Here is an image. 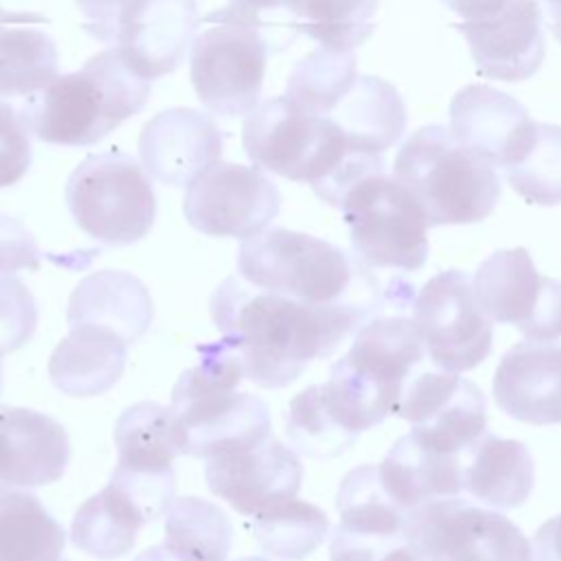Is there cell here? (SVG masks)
<instances>
[{
    "label": "cell",
    "instance_id": "obj_1",
    "mask_svg": "<svg viewBox=\"0 0 561 561\" xmlns=\"http://www.w3.org/2000/svg\"><path fill=\"white\" fill-rule=\"evenodd\" d=\"M210 316L243 379L261 388H285L311 359L329 357L351 331L379 311L359 300H296L228 276L210 296Z\"/></svg>",
    "mask_w": 561,
    "mask_h": 561
},
{
    "label": "cell",
    "instance_id": "obj_2",
    "mask_svg": "<svg viewBox=\"0 0 561 561\" xmlns=\"http://www.w3.org/2000/svg\"><path fill=\"white\" fill-rule=\"evenodd\" d=\"M237 270L256 289L318 305L359 300L381 313L392 307L408 309L414 298L403 278L397 276L381 285L377 270L364 267L337 245L287 228H265L243 239Z\"/></svg>",
    "mask_w": 561,
    "mask_h": 561
},
{
    "label": "cell",
    "instance_id": "obj_3",
    "mask_svg": "<svg viewBox=\"0 0 561 561\" xmlns=\"http://www.w3.org/2000/svg\"><path fill=\"white\" fill-rule=\"evenodd\" d=\"M241 138L254 167L307 182L335 208L362 178L386 167L383 156L355 153L331 118L296 107L285 94L256 103L243 121Z\"/></svg>",
    "mask_w": 561,
    "mask_h": 561
},
{
    "label": "cell",
    "instance_id": "obj_4",
    "mask_svg": "<svg viewBox=\"0 0 561 561\" xmlns=\"http://www.w3.org/2000/svg\"><path fill=\"white\" fill-rule=\"evenodd\" d=\"M149 94L151 81L138 77L116 48H107L28 94L20 118L28 134L48 145L88 147L142 112Z\"/></svg>",
    "mask_w": 561,
    "mask_h": 561
},
{
    "label": "cell",
    "instance_id": "obj_5",
    "mask_svg": "<svg viewBox=\"0 0 561 561\" xmlns=\"http://www.w3.org/2000/svg\"><path fill=\"white\" fill-rule=\"evenodd\" d=\"M423 357L414 320L373 316L355 329L351 348L331 366L329 379L318 383L320 399L337 425L359 436L392 414L403 383Z\"/></svg>",
    "mask_w": 561,
    "mask_h": 561
},
{
    "label": "cell",
    "instance_id": "obj_6",
    "mask_svg": "<svg viewBox=\"0 0 561 561\" xmlns=\"http://www.w3.org/2000/svg\"><path fill=\"white\" fill-rule=\"evenodd\" d=\"M199 364L184 370L171 390V414L178 425L182 454L213 458L256 445L272 434L267 403L239 392L243 370L221 342L197 348Z\"/></svg>",
    "mask_w": 561,
    "mask_h": 561
},
{
    "label": "cell",
    "instance_id": "obj_7",
    "mask_svg": "<svg viewBox=\"0 0 561 561\" xmlns=\"http://www.w3.org/2000/svg\"><path fill=\"white\" fill-rule=\"evenodd\" d=\"M392 175L412 193L430 226L482 221L502 193L495 167L458 145L443 125L419 127L401 145Z\"/></svg>",
    "mask_w": 561,
    "mask_h": 561
},
{
    "label": "cell",
    "instance_id": "obj_8",
    "mask_svg": "<svg viewBox=\"0 0 561 561\" xmlns=\"http://www.w3.org/2000/svg\"><path fill=\"white\" fill-rule=\"evenodd\" d=\"M83 28L110 44L142 79L173 72L199 24L195 0H75Z\"/></svg>",
    "mask_w": 561,
    "mask_h": 561
},
{
    "label": "cell",
    "instance_id": "obj_9",
    "mask_svg": "<svg viewBox=\"0 0 561 561\" xmlns=\"http://www.w3.org/2000/svg\"><path fill=\"white\" fill-rule=\"evenodd\" d=\"M66 204L88 237L112 248L147 237L158 208L147 171L118 149L92 153L70 173Z\"/></svg>",
    "mask_w": 561,
    "mask_h": 561
},
{
    "label": "cell",
    "instance_id": "obj_10",
    "mask_svg": "<svg viewBox=\"0 0 561 561\" xmlns=\"http://www.w3.org/2000/svg\"><path fill=\"white\" fill-rule=\"evenodd\" d=\"M351 230L355 261L370 270L423 267L427 243V219L412 193L383 171L362 178L340 204Z\"/></svg>",
    "mask_w": 561,
    "mask_h": 561
},
{
    "label": "cell",
    "instance_id": "obj_11",
    "mask_svg": "<svg viewBox=\"0 0 561 561\" xmlns=\"http://www.w3.org/2000/svg\"><path fill=\"white\" fill-rule=\"evenodd\" d=\"M191 46V83L206 110L217 116H241L256 107L267 39L261 26L232 13L228 7L206 18Z\"/></svg>",
    "mask_w": 561,
    "mask_h": 561
},
{
    "label": "cell",
    "instance_id": "obj_12",
    "mask_svg": "<svg viewBox=\"0 0 561 561\" xmlns=\"http://www.w3.org/2000/svg\"><path fill=\"white\" fill-rule=\"evenodd\" d=\"M403 535L430 561H528L530 541L502 511L440 497L408 513Z\"/></svg>",
    "mask_w": 561,
    "mask_h": 561
},
{
    "label": "cell",
    "instance_id": "obj_13",
    "mask_svg": "<svg viewBox=\"0 0 561 561\" xmlns=\"http://www.w3.org/2000/svg\"><path fill=\"white\" fill-rule=\"evenodd\" d=\"M412 320L427 357L443 370H471L493 348V322L476 300L471 276L460 270H445L423 285Z\"/></svg>",
    "mask_w": 561,
    "mask_h": 561
},
{
    "label": "cell",
    "instance_id": "obj_14",
    "mask_svg": "<svg viewBox=\"0 0 561 561\" xmlns=\"http://www.w3.org/2000/svg\"><path fill=\"white\" fill-rule=\"evenodd\" d=\"M471 283L491 322L515 324L533 342L561 337V280L539 274L526 248L493 252Z\"/></svg>",
    "mask_w": 561,
    "mask_h": 561
},
{
    "label": "cell",
    "instance_id": "obj_15",
    "mask_svg": "<svg viewBox=\"0 0 561 561\" xmlns=\"http://www.w3.org/2000/svg\"><path fill=\"white\" fill-rule=\"evenodd\" d=\"M278 210L280 193L259 167L221 160L195 178L184 195L186 221L208 237H254Z\"/></svg>",
    "mask_w": 561,
    "mask_h": 561
},
{
    "label": "cell",
    "instance_id": "obj_16",
    "mask_svg": "<svg viewBox=\"0 0 561 561\" xmlns=\"http://www.w3.org/2000/svg\"><path fill=\"white\" fill-rule=\"evenodd\" d=\"M392 414L412 425V434L427 447L460 454L486 432V401L482 390L454 370H414L403 383Z\"/></svg>",
    "mask_w": 561,
    "mask_h": 561
},
{
    "label": "cell",
    "instance_id": "obj_17",
    "mask_svg": "<svg viewBox=\"0 0 561 561\" xmlns=\"http://www.w3.org/2000/svg\"><path fill=\"white\" fill-rule=\"evenodd\" d=\"M305 469L291 447L274 434L265 440L208 458V489L241 515H256L265 506L296 497Z\"/></svg>",
    "mask_w": 561,
    "mask_h": 561
},
{
    "label": "cell",
    "instance_id": "obj_18",
    "mask_svg": "<svg viewBox=\"0 0 561 561\" xmlns=\"http://www.w3.org/2000/svg\"><path fill=\"white\" fill-rule=\"evenodd\" d=\"M224 134L217 123L191 107L156 114L138 136L140 164L149 178L169 186H188L219 162Z\"/></svg>",
    "mask_w": 561,
    "mask_h": 561
},
{
    "label": "cell",
    "instance_id": "obj_19",
    "mask_svg": "<svg viewBox=\"0 0 561 561\" xmlns=\"http://www.w3.org/2000/svg\"><path fill=\"white\" fill-rule=\"evenodd\" d=\"M535 121L511 94L489 85H465L449 103L451 138L504 169L528 145Z\"/></svg>",
    "mask_w": 561,
    "mask_h": 561
},
{
    "label": "cell",
    "instance_id": "obj_20",
    "mask_svg": "<svg viewBox=\"0 0 561 561\" xmlns=\"http://www.w3.org/2000/svg\"><path fill=\"white\" fill-rule=\"evenodd\" d=\"M493 399L515 421L561 423V344L526 340L511 346L495 368Z\"/></svg>",
    "mask_w": 561,
    "mask_h": 561
},
{
    "label": "cell",
    "instance_id": "obj_21",
    "mask_svg": "<svg viewBox=\"0 0 561 561\" xmlns=\"http://www.w3.org/2000/svg\"><path fill=\"white\" fill-rule=\"evenodd\" d=\"M70 460L61 423L31 408L0 405V486L35 489L59 480Z\"/></svg>",
    "mask_w": 561,
    "mask_h": 561
},
{
    "label": "cell",
    "instance_id": "obj_22",
    "mask_svg": "<svg viewBox=\"0 0 561 561\" xmlns=\"http://www.w3.org/2000/svg\"><path fill=\"white\" fill-rule=\"evenodd\" d=\"M469 44L478 72L497 81L533 77L546 55L539 0H519L489 22L454 24Z\"/></svg>",
    "mask_w": 561,
    "mask_h": 561
},
{
    "label": "cell",
    "instance_id": "obj_23",
    "mask_svg": "<svg viewBox=\"0 0 561 561\" xmlns=\"http://www.w3.org/2000/svg\"><path fill=\"white\" fill-rule=\"evenodd\" d=\"M68 327H99L116 333L127 346L153 322V300L140 278L129 272L101 270L79 280L68 298Z\"/></svg>",
    "mask_w": 561,
    "mask_h": 561
},
{
    "label": "cell",
    "instance_id": "obj_24",
    "mask_svg": "<svg viewBox=\"0 0 561 561\" xmlns=\"http://www.w3.org/2000/svg\"><path fill=\"white\" fill-rule=\"evenodd\" d=\"M460 484L484 506H522L535 484V460L522 440L482 432L460 454Z\"/></svg>",
    "mask_w": 561,
    "mask_h": 561
},
{
    "label": "cell",
    "instance_id": "obj_25",
    "mask_svg": "<svg viewBox=\"0 0 561 561\" xmlns=\"http://www.w3.org/2000/svg\"><path fill=\"white\" fill-rule=\"evenodd\" d=\"M355 153L381 156L403 136L408 114L392 83L373 75H357L327 112Z\"/></svg>",
    "mask_w": 561,
    "mask_h": 561
},
{
    "label": "cell",
    "instance_id": "obj_26",
    "mask_svg": "<svg viewBox=\"0 0 561 561\" xmlns=\"http://www.w3.org/2000/svg\"><path fill=\"white\" fill-rule=\"evenodd\" d=\"M460 454L436 451L408 432L377 469L388 495L410 513L425 502L460 495Z\"/></svg>",
    "mask_w": 561,
    "mask_h": 561
},
{
    "label": "cell",
    "instance_id": "obj_27",
    "mask_svg": "<svg viewBox=\"0 0 561 561\" xmlns=\"http://www.w3.org/2000/svg\"><path fill=\"white\" fill-rule=\"evenodd\" d=\"M127 344L99 327H75L48 359L53 386L68 397L107 392L125 370Z\"/></svg>",
    "mask_w": 561,
    "mask_h": 561
},
{
    "label": "cell",
    "instance_id": "obj_28",
    "mask_svg": "<svg viewBox=\"0 0 561 561\" xmlns=\"http://www.w3.org/2000/svg\"><path fill=\"white\" fill-rule=\"evenodd\" d=\"M64 546V526L37 495L0 489V561H59Z\"/></svg>",
    "mask_w": 561,
    "mask_h": 561
},
{
    "label": "cell",
    "instance_id": "obj_29",
    "mask_svg": "<svg viewBox=\"0 0 561 561\" xmlns=\"http://www.w3.org/2000/svg\"><path fill=\"white\" fill-rule=\"evenodd\" d=\"M114 443L118 465L131 469L167 471L182 454L175 419L169 408L140 401L129 405L116 421Z\"/></svg>",
    "mask_w": 561,
    "mask_h": 561
},
{
    "label": "cell",
    "instance_id": "obj_30",
    "mask_svg": "<svg viewBox=\"0 0 561 561\" xmlns=\"http://www.w3.org/2000/svg\"><path fill=\"white\" fill-rule=\"evenodd\" d=\"M142 526L140 513L107 484L77 508L70 541L90 557L110 561L125 557L134 548Z\"/></svg>",
    "mask_w": 561,
    "mask_h": 561
},
{
    "label": "cell",
    "instance_id": "obj_31",
    "mask_svg": "<svg viewBox=\"0 0 561 561\" xmlns=\"http://www.w3.org/2000/svg\"><path fill=\"white\" fill-rule=\"evenodd\" d=\"M329 517L311 502L285 497L252 515V533L259 548L272 559L300 561L329 535Z\"/></svg>",
    "mask_w": 561,
    "mask_h": 561
},
{
    "label": "cell",
    "instance_id": "obj_32",
    "mask_svg": "<svg viewBox=\"0 0 561 561\" xmlns=\"http://www.w3.org/2000/svg\"><path fill=\"white\" fill-rule=\"evenodd\" d=\"M379 0H287V26L331 50H353L375 33Z\"/></svg>",
    "mask_w": 561,
    "mask_h": 561
},
{
    "label": "cell",
    "instance_id": "obj_33",
    "mask_svg": "<svg viewBox=\"0 0 561 561\" xmlns=\"http://www.w3.org/2000/svg\"><path fill=\"white\" fill-rule=\"evenodd\" d=\"M164 546L186 561H226L232 524L226 513L202 497H178L164 513Z\"/></svg>",
    "mask_w": 561,
    "mask_h": 561
},
{
    "label": "cell",
    "instance_id": "obj_34",
    "mask_svg": "<svg viewBox=\"0 0 561 561\" xmlns=\"http://www.w3.org/2000/svg\"><path fill=\"white\" fill-rule=\"evenodd\" d=\"M335 506L340 513V528L359 535L403 533V522L408 517L383 489L377 465H359L351 469L340 482Z\"/></svg>",
    "mask_w": 561,
    "mask_h": 561
},
{
    "label": "cell",
    "instance_id": "obj_35",
    "mask_svg": "<svg viewBox=\"0 0 561 561\" xmlns=\"http://www.w3.org/2000/svg\"><path fill=\"white\" fill-rule=\"evenodd\" d=\"M357 75V57L353 50L320 46L294 66L287 77L285 96L305 112L327 116Z\"/></svg>",
    "mask_w": 561,
    "mask_h": 561
},
{
    "label": "cell",
    "instance_id": "obj_36",
    "mask_svg": "<svg viewBox=\"0 0 561 561\" xmlns=\"http://www.w3.org/2000/svg\"><path fill=\"white\" fill-rule=\"evenodd\" d=\"M504 175L528 204H561V127L535 123L528 145L504 167Z\"/></svg>",
    "mask_w": 561,
    "mask_h": 561
},
{
    "label": "cell",
    "instance_id": "obj_37",
    "mask_svg": "<svg viewBox=\"0 0 561 561\" xmlns=\"http://www.w3.org/2000/svg\"><path fill=\"white\" fill-rule=\"evenodd\" d=\"M285 434L289 443L309 458L340 456L357 440V436L348 434L327 412L318 383L305 388L289 401Z\"/></svg>",
    "mask_w": 561,
    "mask_h": 561
},
{
    "label": "cell",
    "instance_id": "obj_38",
    "mask_svg": "<svg viewBox=\"0 0 561 561\" xmlns=\"http://www.w3.org/2000/svg\"><path fill=\"white\" fill-rule=\"evenodd\" d=\"M107 484L140 513L145 524L162 517L175 500V469L151 471L116 465Z\"/></svg>",
    "mask_w": 561,
    "mask_h": 561
},
{
    "label": "cell",
    "instance_id": "obj_39",
    "mask_svg": "<svg viewBox=\"0 0 561 561\" xmlns=\"http://www.w3.org/2000/svg\"><path fill=\"white\" fill-rule=\"evenodd\" d=\"M331 561H430L403 533L359 535L335 528L329 548Z\"/></svg>",
    "mask_w": 561,
    "mask_h": 561
},
{
    "label": "cell",
    "instance_id": "obj_40",
    "mask_svg": "<svg viewBox=\"0 0 561 561\" xmlns=\"http://www.w3.org/2000/svg\"><path fill=\"white\" fill-rule=\"evenodd\" d=\"M37 305L15 276H0V355L22 348L37 329Z\"/></svg>",
    "mask_w": 561,
    "mask_h": 561
},
{
    "label": "cell",
    "instance_id": "obj_41",
    "mask_svg": "<svg viewBox=\"0 0 561 561\" xmlns=\"http://www.w3.org/2000/svg\"><path fill=\"white\" fill-rule=\"evenodd\" d=\"M31 164L28 131L11 103L0 101V188L20 182Z\"/></svg>",
    "mask_w": 561,
    "mask_h": 561
},
{
    "label": "cell",
    "instance_id": "obj_42",
    "mask_svg": "<svg viewBox=\"0 0 561 561\" xmlns=\"http://www.w3.org/2000/svg\"><path fill=\"white\" fill-rule=\"evenodd\" d=\"M39 263L42 252L28 228L20 219L0 213V272L37 270Z\"/></svg>",
    "mask_w": 561,
    "mask_h": 561
},
{
    "label": "cell",
    "instance_id": "obj_43",
    "mask_svg": "<svg viewBox=\"0 0 561 561\" xmlns=\"http://www.w3.org/2000/svg\"><path fill=\"white\" fill-rule=\"evenodd\" d=\"M447 9L462 18V22H489L506 13L519 0H440Z\"/></svg>",
    "mask_w": 561,
    "mask_h": 561
},
{
    "label": "cell",
    "instance_id": "obj_44",
    "mask_svg": "<svg viewBox=\"0 0 561 561\" xmlns=\"http://www.w3.org/2000/svg\"><path fill=\"white\" fill-rule=\"evenodd\" d=\"M528 561H561V515L550 517L537 528Z\"/></svg>",
    "mask_w": 561,
    "mask_h": 561
},
{
    "label": "cell",
    "instance_id": "obj_45",
    "mask_svg": "<svg viewBox=\"0 0 561 561\" xmlns=\"http://www.w3.org/2000/svg\"><path fill=\"white\" fill-rule=\"evenodd\" d=\"M228 9L259 26H263L261 15L267 11H287V0H230Z\"/></svg>",
    "mask_w": 561,
    "mask_h": 561
},
{
    "label": "cell",
    "instance_id": "obj_46",
    "mask_svg": "<svg viewBox=\"0 0 561 561\" xmlns=\"http://www.w3.org/2000/svg\"><path fill=\"white\" fill-rule=\"evenodd\" d=\"M134 561H186V559H182L180 554H175L173 550H169L164 543H160V546L147 548V550L140 552Z\"/></svg>",
    "mask_w": 561,
    "mask_h": 561
},
{
    "label": "cell",
    "instance_id": "obj_47",
    "mask_svg": "<svg viewBox=\"0 0 561 561\" xmlns=\"http://www.w3.org/2000/svg\"><path fill=\"white\" fill-rule=\"evenodd\" d=\"M20 15V11H7V9H0V44L4 39V33L7 28L11 26V22Z\"/></svg>",
    "mask_w": 561,
    "mask_h": 561
},
{
    "label": "cell",
    "instance_id": "obj_48",
    "mask_svg": "<svg viewBox=\"0 0 561 561\" xmlns=\"http://www.w3.org/2000/svg\"><path fill=\"white\" fill-rule=\"evenodd\" d=\"M548 20H550V31H552V35L561 42V9L554 11V13H550Z\"/></svg>",
    "mask_w": 561,
    "mask_h": 561
},
{
    "label": "cell",
    "instance_id": "obj_49",
    "mask_svg": "<svg viewBox=\"0 0 561 561\" xmlns=\"http://www.w3.org/2000/svg\"><path fill=\"white\" fill-rule=\"evenodd\" d=\"M539 4H543V9H546L548 15L561 9V0H539Z\"/></svg>",
    "mask_w": 561,
    "mask_h": 561
},
{
    "label": "cell",
    "instance_id": "obj_50",
    "mask_svg": "<svg viewBox=\"0 0 561 561\" xmlns=\"http://www.w3.org/2000/svg\"><path fill=\"white\" fill-rule=\"evenodd\" d=\"M237 561H270V559H265V557H241Z\"/></svg>",
    "mask_w": 561,
    "mask_h": 561
},
{
    "label": "cell",
    "instance_id": "obj_51",
    "mask_svg": "<svg viewBox=\"0 0 561 561\" xmlns=\"http://www.w3.org/2000/svg\"><path fill=\"white\" fill-rule=\"evenodd\" d=\"M0 390H2V355H0Z\"/></svg>",
    "mask_w": 561,
    "mask_h": 561
},
{
    "label": "cell",
    "instance_id": "obj_52",
    "mask_svg": "<svg viewBox=\"0 0 561 561\" xmlns=\"http://www.w3.org/2000/svg\"><path fill=\"white\" fill-rule=\"evenodd\" d=\"M0 489H2V486H0Z\"/></svg>",
    "mask_w": 561,
    "mask_h": 561
}]
</instances>
